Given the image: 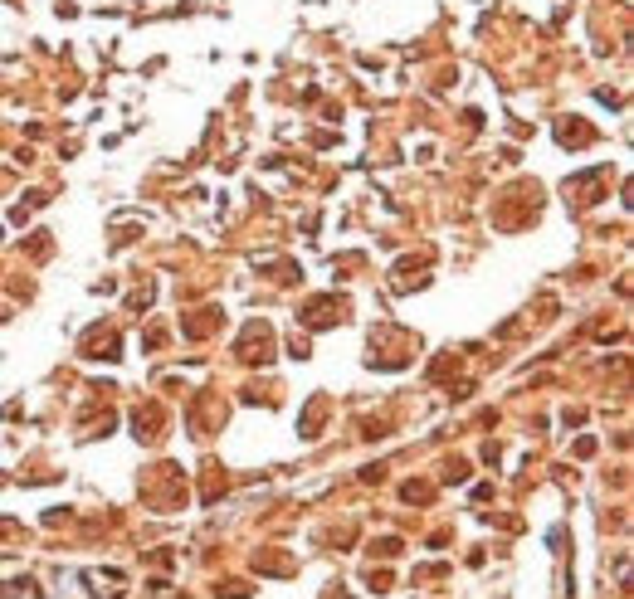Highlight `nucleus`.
Here are the masks:
<instances>
[{
    "instance_id": "obj_1",
    "label": "nucleus",
    "mask_w": 634,
    "mask_h": 599,
    "mask_svg": "<svg viewBox=\"0 0 634 599\" xmlns=\"http://www.w3.org/2000/svg\"><path fill=\"white\" fill-rule=\"evenodd\" d=\"M337 312H342V302H337V298H312L303 307V322H307V327H332Z\"/></svg>"
},
{
    "instance_id": "obj_2",
    "label": "nucleus",
    "mask_w": 634,
    "mask_h": 599,
    "mask_svg": "<svg viewBox=\"0 0 634 599\" xmlns=\"http://www.w3.org/2000/svg\"><path fill=\"white\" fill-rule=\"evenodd\" d=\"M239 351H244V361H269V351H274V341H269V327H264V322H254Z\"/></svg>"
},
{
    "instance_id": "obj_3",
    "label": "nucleus",
    "mask_w": 634,
    "mask_h": 599,
    "mask_svg": "<svg viewBox=\"0 0 634 599\" xmlns=\"http://www.w3.org/2000/svg\"><path fill=\"white\" fill-rule=\"evenodd\" d=\"M556 136H561V146H585L595 132H590V127H580V117H566V122L556 127Z\"/></svg>"
}]
</instances>
